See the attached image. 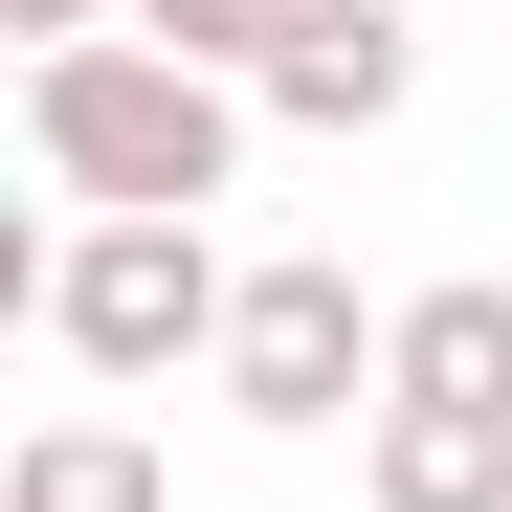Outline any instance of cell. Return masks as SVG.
Returning <instances> with one entry per match:
<instances>
[{"mask_svg": "<svg viewBox=\"0 0 512 512\" xmlns=\"http://www.w3.org/2000/svg\"><path fill=\"white\" fill-rule=\"evenodd\" d=\"M23 156H45L67 223H223L245 90H201L179 45H45V67H23Z\"/></svg>", "mask_w": 512, "mask_h": 512, "instance_id": "cell-1", "label": "cell"}, {"mask_svg": "<svg viewBox=\"0 0 512 512\" xmlns=\"http://www.w3.org/2000/svg\"><path fill=\"white\" fill-rule=\"evenodd\" d=\"M23 312H45V357H67V379H179V357L223 379V312H245V268H223L201 223H67Z\"/></svg>", "mask_w": 512, "mask_h": 512, "instance_id": "cell-2", "label": "cell"}, {"mask_svg": "<svg viewBox=\"0 0 512 512\" xmlns=\"http://www.w3.org/2000/svg\"><path fill=\"white\" fill-rule=\"evenodd\" d=\"M379 357H401V312H357V268L334 245H268L223 312V423H268V446H312V423H379Z\"/></svg>", "mask_w": 512, "mask_h": 512, "instance_id": "cell-3", "label": "cell"}, {"mask_svg": "<svg viewBox=\"0 0 512 512\" xmlns=\"http://www.w3.org/2000/svg\"><path fill=\"white\" fill-rule=\"evenodd\" d=\"M401 90H423V23H401V0H290V45L245 67L268 134H401Z\"/></svg>", "mask_w": 512, "mask_h": 512, "instance_id": "cell-4", "label": "cell"}, {"mask_svg": "<svg viewBox=\"0 0 512 512\" xmlns=\"http://www.w3.org/2000/svg\"><path fill=\"white\" fill-rule=\"evenodd\" d=\"M357 490L379 512H512V423L490 401H379L357 423Z\"/></svg>", "mask_w": 512, "mask_h": 512, "instance_id": "cell-5", "label": "cell"}, {"mask_svg": "<svg viewBox=\"0 0 512 512\" xmlns=\"http://www.w3.org/2000/svg\"><path fill=\"white\" fill-rule=\"evenodd\" d=\"M379 401H490V423H512V290H490V268L401 290V357H379Z\"/></svg>", "mask_w": 512, "mask_h": 512, "instance_id": "cell-6", "label": "cell"}, {"mask_svg": "<svg viewBox=\"0 0 512 512\" xmlns=\"http://www.w3.org/2000/svg\"><path fill=\"white\" fill-rule=\"evenodd\" d=\"M0 512H179V468H156L134 423H23V446H0Z\"/></svg>", "mask_w": 512, "mask_h": 512, "instance_id": "cell-7", "label": "cell"}, {"mask_svg": "<svg viewBox=\"0 0 512 512\" xmlns=\"http://www.w3.org/2000/svg\"><path fill=\"white\" fill-rule=\"evenodd\" d=\"M0 45H23V67L45 45H112V0H0Z\"/></svg>", "mask_w": 512, "mask_h": 512, "instance_id": "cell-8", "label": "cell"}, {"mask_svg": "<svg viewBox=\"0 0 512 512\" xmlns=\"http://www.w3.org/2000/svg\"><path fill=\"white\" fill-rule=\"evenodd\" d=\"M401 23H446V0H401Z\"/></svg>", "mask_w": 512, "mask_h": 512, "instance_id": "cell-9", "label": "cell"}]
</instances>
